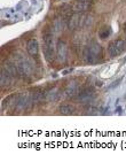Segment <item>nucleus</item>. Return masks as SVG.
<instances>
[{"label": "nucleus", "mask_w": 126, "mask_h": 162, "mask_svg": "<svg viewBox=\"0 0 126 162\" xmlns=\"http://www.w3.org/2000/svg\"><path fill=\"white\" fill-rule=\"evenodd\" d=\"M72 69H69V70H64V71H62V75H67L68 72H71Z\"/></svg>", "instance_id": "aec40b11"}, {"label": "nucleus", "mask_w": 126, "mask_h": 162, "mask_svg": "<svg viewBox=\"0 0 126 162\" xmlns=\"http://www.w3.org/2000/svg\"><path fill=\"white\" fill-rule=\"evenodd\" d=\"M44 55L48 62H53L54 60V43H53V35L50 32L44 33Z\"/></svg>", "instance_id": "f257e3e1"}, {"label": "nucleus", "mask_w": 126, "mask_h": 162, "mask_svg": "<svg viewBox=\"0 0 126 162\" xmlns=\"http://www.w3.org/2000/svg\"><path fill=\"white\" fill-rule=\"evenodd\" d=\"M31 102V97L27 93H21L16 97V107L18 109H27Z\"/></svg>", "instance_id": "39448f33"}, {"label": "nucleus", "mask_w": 126, "mask_h": 162, "mask_svg": "<svg viewBox=\"0 0 126 162\" xmlns=\"http://www.w3.org/2000/svg\"><path fill=\"white\" fill-rule=\"evenodd\" d=\"M56 50H57V58H59V60L64 62L68 56V46L65 44V41L62 40V39H59L57 45H56Z\"/></svg>", "instance_id": "423d86ee"}, {"label": "nucleus", "mask_w": 126, "mask_h": 162, "mask_svg": "<svg viewBox=\"0 0 126 162\" xmlns=\"http://www.w3.org/2000/svg\"><path fill=\"white\" fill-rule=\"evenodd\" d=\"M59 110L63 115H71V114H73L75 108H73V106H71V105L69 104H63L59 107Z\"/></svg>", "instance_id": "4468645a"}, {"label": "nucleus", "mask_w": 126, "mask_h": 162, "mask_svg": "<svg viewBox=\"0 0 126 162\" xmlns=\"http://www.w3.org/2000/svg\"><path fill=\"white\" fill-rule=\"evenodd\" d=\"M78 1H88L90 2V0H78Z\"/></svg>", "instance_id": "5701e85b"}, {"label": "nucleus", "mask_w": 126, "mask_h": 162, "mask_svg": "<svg viewBox=\"0 0 126 162\" xmlns=\"http://www.w3.org/2000/svg\"><path fill=\"white\" fill-rule=\"evenodd\" d=\"M83 21H85V18L81 16L80 14H75V15H72L71 18H70V21H69V28L70 29H76V28L80 27L81 24L80 22H83Z\"/></svg>", "instance_id": "9d476101"}, {"label": "nucleus", "mask_w": 126, "mask_h": 162, "mask_svg": "<svg viewBox=\"0 0 126 162\" xmlns=\"http://www.w3.org/2000/svg\"><path fill=\"white\" fill-rule=\"evenodd\" d=\"M60 94H61V92H60L59 89L53 87V89H50V91L46 92L45 99L47 101H55V100H57L60 98Z\"/></svg>", "instance_id": "ddd939ff"}, {"label": "nucleus", "mask_w": 126, "mask_h": 162, "mask_svg": "<svg viewBox=\"0 0 126 162\" xmlns=\"http://www.w3.org/2000/svg\"><path fill=\"white\" fill-rule=\"evenodd\" d=\"M16 61H15V64L17 67L18 70V75L21 76H30L32 74V64L31 62L28 60V59L23 58L21 55H17L16 56Z\"/></svg>", "instance_id": "f03ea898"}, {"label": "nucleus", "mask_w": 126, "mask_h": 162, "mask_svg": "<svg viewBox=\"0 0 126 162\" xmlns=\"http://www.w3.org/2000/svg\"><path fill=\"white\" fill-rule=\"evenodd\" d=\"M122 77H120V78H118L117 81H115L113 83V84H110V85L108 86V90H113V89H115V87H117L118 85H119V84H120V82H122Z\"/></svg>", "instance_id": "6ab92c4d"}, {"label": "nucleus", "mask_w": 126, "mask_h": 162, "mask_svg": "<svg viewBox=\"0 0 126 162\" xmlns=\"http://www.w3.org/2000/svg\"><path fill=\"white\" fill-rule=\"evenodd\" d=\"M109 35H110V30H109V28H107V27H104L102 30H100L99 31V37L101 39H107L109 37Z\"/></svg>", "instance_id": "f3484780"}, {"label": "nucleus", "mask_w": 126, "mask_h": 162, "mask_svg": "<svg viewBox=\"0 0 126 162\" xmlns=\"http://www.w3.org/2000/svg\"><path fill=\"white\" fill-rule=\"evenodd\" d=\"M46 93L41 92V91H33L30 97H31L32 102H36V101H41V100L45 98Z\"/></svg>", "instance_id": "dca6fc26"}, {"label": "nucleus", "mask_w": 126, "mask_h": 162, "mask_svg": "<svg viewBox=\"0 0 126 162\" xmlns=\"http://www.w3.org/2000/svg\"><path fill=\"white\" fill-rule=\"evenodd\" d=\"M96 85H98V86H102V82H96Z\"/></svg>", "instance_id": "412c9836"}, {"label": "nucleus", "mask_w": 126, "mask_h": 162, "mask_svg": "<svg viewBox=\"0 0 126 162\" xmlns=\"http://www.w3.org/2000/svg\"><path fill=\"white\" fill-rule=\"evenodd\" d=\"M83 58L85 60L86 63H90V64H93L95 63L98 60L95 59L94 54L92 53V51H91L90 46H86L85 48H84V52H83Z\"/></svg>", "instance_id": "f8f14e48"}, {"label": "nucleus", "mask_w": 126, "mask_h": 162, "mask_svg": "<svg viewBox=\"0 0 126 162\" xmlns=\"http://www.w3.org/2000/svg\"><path fill=\"white\" fill-rule=\"evenodd\" d=\"M126 48V43L123 39H116V40L111 41L108 46V52L111 56H117L124 52Z\"/></svg>", "instance_id": "7ed1b4c3"}, {"label": "nucleus", "mask_w": 126, "mask_h": 162, "mask_svg": "<svg viewBox=\"0 0 126 162\" xmlns=\"http://www.w3.org/2000/svg\"><path fill=\"white\" fill-rule=\"evenodd\" d=\"M10 83H12V75L5 68H2L1 69V74H0V85L4 89L6 86H8Z\"/></svg>", "instance_id": "1a4fd4ad"}, {"label": "nucleus", "mask_w": 126, "mask_h": 162, "mask_svg": "<svg viewBox=\"0 0 126 162\" xmlns=\"http://www.w3.org/2000/svg\"><path fill=\"white\" fill-rule=\"evenodd\" d=\"M59 1H62V0H59Z\"/></svg>", "instance_id": "b1692460"}, {"label": "nucleus", "mask_w": 126, "mask_h": 162, "mask_svg": "<svg viewBox=\"0 0 126 162\" xmlns=\"http://www.w3.org/2000/svg\"><path fill=\"white\" fill-rule=\"evenodd\" d=\"M27 50H28V53L30 54L31 56H37V55H38V51H39L38 40L35 39V38L29 39L27 43Z\"/></svg>", "instance_id": "0eeeda50"}, {"label": "nucleus", "mask_w": 126, "mask_h": 162, "mask_svg": "<svg viewBox=\"0 0 126 162\" xmlns=\"http://www.w3.org/2000/svg\"><path fill=\"white\" fill-rule=\"evenodd\" d=\"M78 89H79V84L77 83V82H69L68 83L67 87H65V90H64V93L67 97H72V98H75L78 93Z\"/></svg>", "instance_id": "6e6552de"}, {"label": "nucleus", "mask_w": 126, "mask_h": 162, "mask_svg": "<svg viewBox=\"0 0 126 162\" xmlns=\"http://www.w3.org/2000/svg\"><path fill=\"white\" fill-rule=\"evenodd\" d=\"M5 69L12 75V76H17L18 75V70H17V67L15 63H12V62H6L5 63Z\"/></svg>", "instance_id": "2eb2a0df"}, {"label": "nucleus", "mask_w": 126, "mask_h": 162, "mask_svg": "<svg viewBox=\"0 0 126 162\" xmlns=\"http://www.w3.org/2000/svg\"><path fill=\"white\" fill-rule=\"evenodd\" d=\"M53 28H54L55 32H60L62 30V22L60 18H55L54 22H53Z\"/></svg>", "instance_id": "a211bd4d"}, {"label": "nucleus", "mask_w": 126, "mask_h": 162, "mask_svg": "<svg viewBox=\"0 0 126 162\" xmlns=\"http://www.w3.org/2000/svg\"><path fill=\"white\" fill-rule=\"evenodd\" d=\"M124 30H125V32H126V22H125V24H124Z\"/></svg>", "instance_id": "4be33fe9"}, {"label": "nucleus", "mask_w": 126, "mask_h": 162, "mask_svg": "<svg viewBox=\"0 0 126 162\" xmlns=\"http://www.w3.org/2000/svg\"><path fill=\"white\" fill-rule=\"evenodd\" d=\"M95 98V92L93 89L87 87L85 90H83L81 92H78L77 95L75 97L77 102H81V104H85V102H91L92 100Z\"/></svg>", "instance_id": "20e7f679"}, {"label": "nucleus", "mask_w": 126, "mask_h": 162, "mask_svg": "<svg viewBox=\"0 0 126 162\" xmlns=\"http://www.w3.org/2000/svg\"><path fill=\"white\" fill-rule=\"evenodd\" d=\"M72 7V10H75L77 13H79V12H84V10H87V9L91 7V5L88 1H75L73 5L71 6Z\"/></svg>", "instance_id": "9b49d317"}]
</instances>
